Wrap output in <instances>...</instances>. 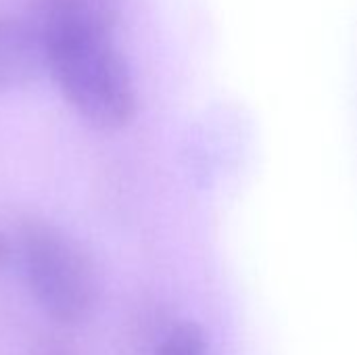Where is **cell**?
<instances>
[{
  "label": "cell",
  "instance_id": "1",
  "mask_svg": "<svg viewBox=\"0 0 357 355\" xmlns=\"http://www.w3.org/2000/svg\"><path fill=\"white\" fill-rule=\"evenodd\" d=\"M46 71L71 109L100 130H119L136 113V88L126 56L109 31L40 33Z\"/></svg>",
  "mask_w": 357,
  "mask_h": 355
},
{
  "label": "cell",
  "instance_id": "2",
  "mask_svg": "<svg viewBox=\"0 0 357 355\" xmlns=\"http://www.w3.org/2000/svg\"><path fill=\"white\" fill-rule=\"evenodd\" d=\"M17 249L27 287L46 316L59 324L92 316L98 303L96 268L71 234L46 220H25Z\"/></svg>",
  "mask_w": 357,
  "mask_h": 355
},
{
  "label": "cell",
  "instance_id": "3",
  "mask_svg": "<svg viewBox=\"0 0 357 355\" xmlns=\"http://www.w3.org/2000/svg\"><path fill=\"white\" fill-rule=\"evenodd\" d=\"M46 71L44 42L27 17L0 15V94L33 82Z\"/></svg>",
  "mask_w": 357,
  "mask_h": 355
},
{
  "label": "cell",
  "instance_id": "4",
  "mask_svg": "<svg viewBox=\"0 0 357 355\" xmlns=\"http://www.w3.org/2000/svg\"><path fill=\"white\" fill-rule=\"evenodd\" d=\"M29 21L40 33L54 31H109L119 23V0H25Z\"/></svg>",
  "mask_w": 357,
  "mask_h": 355
},
{
  "label": "cell",
  "instance_id": "5",
  "mask_svg": "<svg viewBox=\"0 0 357 355\" xmlns=\"http://www.w3.org/2000/svg\"><path fill=\"white\" fill-rule=\"evenodd\" d=\"M155 355H209V345L197 324L176 326L157 347Z\"/></svg>",
  "mask_w": 357,
  "mask_h": 355
},
{
  "label": "cell",
  "instance_id": "6",
  "mask_svg": "<svg viewBox=\"0 0 357 355\" xmlns=\"http://www.w3.org/2000/svg\"><path fill=\"white\" fill-rule=\"evenodd\" d=\"M15 247L17 245H13V241L4 232H0V270L10 262V257L15 253Z\"/></svg>",
  "mask_w": 357,
  "mask_h": 355
},
{
  "label": "cell",
  "instance_id": "7",
  "mask_svg": "<svg viewBox=\"0 0 357 355\" xmlns=\"http://www.w3.org/2000/svg\"><path fill=\"white\" fill-rule=\"evenodd\" d=\"M38 355H65V354H61V352H44V354H38Z\"/></svg>",
  "mask_w": 357,
  "mask_h": 355
}]
</instances>
